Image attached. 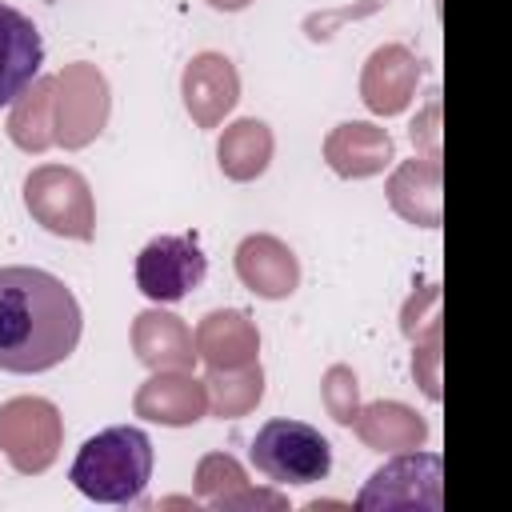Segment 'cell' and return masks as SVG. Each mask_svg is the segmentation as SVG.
I'll list each match as a JSON object with an SVG mask.
<instances>
[{"label":"cell","mask_w":512,"mask_h":512,"mask_svg":"<svg viewBox=\"0 0 512 512\" xmlns=\"http://www.w3.org/2000/svg\"><path fill=\"white\" fill-rule=\"evenodd\" d=\"M80 328V304L60 276L28 264L0 268V372L32 376L64 364Z\"/></svg>","instance_id":"6da1fadb"},{"label":"cell","mask_w":512,"mask_h":512,"mask_svg":"<svg viewBox=\"0 0 512 512\" xmlns=\"http://www.w3.org/2000/svg\"><path fill=\"white\" fill-rule=\"evenodd\" d=\"M192 344H196V360H204L208 368H244L260 360L256 320L240 308H216L200 316Z\"/></svg>","instance_id":"5bb4252c"},{"label":"cell","mask_w":512,"mask_h":512,"mask_svg":"<svg viewBox=\"0 0 512 512\" xmlns=\"http://www.w3.org/2000/svg\"><path fill=\"white\" fill-rule=\"evenodd\" d=\"M180 96L196 128H220L240 100V72L224 52H196L184 64Z\"/></svg>","instance_id":"30bf717a"},{"label":"cell","mask_w":512,"mask_h":512,"mask_svg":"<svg viewBox=\"0 0 512 512\" xmlns=\"http://www.w3.org/2000/svg\"><path fill=\"white\" fill-rule=\"evenodd\" d=\"M272 152H276V136H272V128H268L264 120H256V116L232 120V124L220 132V140H216L220 172H224L228 180H236V184H248V180H256V176H264L268 164H272Z\"/></svg>","instance_id":"ffe728a7"},{"label":"cell","mask_w":512,"mask_h":512,"mask_svg":"<svg viewBox=\"0 0 512 512\" xmlns=\"http://www.w3.org/2000/svg\"><path fill=\"white\" fill-rule=\"evenodd\" d=\"M152 440L136 424H112L88 436L68 468L76 492L96 504H140L152 480Z\"/></svg>","instance_id":"7a4b0ae2"},{"label":"cell","mask_w":512,"mask_h":512,"mask_svg":"<svg viewBox=\"0 0 512 512\" xmlns=\"http://www.w3.org/2000/svg\"><path fill=\"white\" fill-rule=\"evenodd\" d=\"M256 472H264L272 484H316L332 472V444L320 436V428L304 420H268L252 448H248Z\"/></svg>","instance_id":"277c9868"},{"label":"cell","mask_w":512,"mask_h":512,"mask_svg":"<svg viewBox=\"0 0 512 512\" xmlns=\"http://www.w3.org/2000/svg\"><path fill=\"white\" fill-rule=\"evenodd\" d=\"M348 428L372 452H408V448H420L428 440V420L416 408L400 404V400L360 404V412H356V420Z\"/></svg>","instance_id":"d6986e66"},{"label":"cell","mask_w":512,"mask_h":512,"mask_svg":"<svg viewBox=\"0 0 512 512\" xmlns=\"http://www.w3.org/2000/svg\"><path fill=\"white\" fill-rule=\"evenodd\" d=\"M412 376H416V384H420V392H424L428 400H440V332L416 344Z\"/></svg>","instance_id":"d4e9b609"},{"label":"cell","mask_w":512,"mask_h":512,"mask_svg":"<svg viewBox=\"0 0 512 512\" xmlns=\"http://www.w3.org/2000/svg\"><path fill=\"white\" fill-rule=\"evenodd\" d=\"M132 412L140 420H152V424H164V428H188V424L204 420V412H208V388L192 372H176V368L152 372L136 388Z\"/></svg>","instance_id":"7c38bea8"},{"label":"cell","mask_w":512,"mask_h":512,"mask_svg":"<svg viewBox=\"0 0 512 512\" xmlns=\"http://www.w3.org/2000/svg\"><path fill=\"white\" fill-rule=\"evenodd\" d=\"M388 204L416 228H440V160L412 156L388 176Z\"/></svg>","instance_id":"ac0fdd59"},{"label":"cell","mask_w":512,"mask_h":512,"mask_svg":"<svg viewBox=\"0 0 512 512\" xmlns=\"http://www.w3.org/2000/svg\"><path fill=\"white\" fill-rule=\"evenodd\" d=\"M196 500L220 512H248V508H288V500L272 488H252L240 460L228 452H208L196 464Z\"/></svg>","instance_id":"9a60e30c"},{"label":"cell","mask_w":512,"mask_h":512,"mask_svg":"<svg viewBox=\"0 0 512 512\" xmlns=\"http://www.w3.org/2000/svg\"><path fill=\"white\" fill-rule=\"evenodd\" d=\"M408 136H412V148H416L420 156H436V160H440V104H436V100L412 120Z\"/></svg>","instance_id":"484cf974"},{"label":"cell","mask_w":512,"mask_h":512,"mask_svg":"<svg viewBox=\"0 0 512 512\" xmlns=\"http://www.w3.org/2000/svg\"><path fill=\"white\" fill-rule=\"evenodd\" d=\"M64 416L44 396H12L0 404V452L20 476H40L56 464Z\"/></svg>","instance_id":"8992f818"},{"label":"cell","mask_w":512,"mask_h":512,"mask_svg":"<svg viewBox=\"0 0 512 512\" xmlns=\"http://www.w3.org/2000/svg\"><path fill=\"white\" fill-rule=\"evenodd\" d=\"M208 276V256L196 236H152L136 256V288L152 304H176Z\"/></svg>","instance_id":"ba28073f"},{"label":"cell","mask_w":512,"mask_h":512,"mask_svg":"<svg viewBox=\"0 0 512 512\" xmlns=\"http://www.w3.org/2000/svg\"><path fill=\"white\" fill-rule=\"evenodd\" d=\"M44 64V40L36 24L0 0V108L12 104Z\"/></svg>","instance_id":"e0dca14e"},{"label":"cell","mask_w":512,"mask_h":512,"mask_svg":"<svg viewBox=\"0 0 512 512\" xmlns=\"http://www.w3.org/2000/svg\"><path fill=\"white\" fill-rule=\"evenodd\" d=\"M400 332L412 344H420V340L440 332V284H424V288H416L408 296V304L400 312Z\"/></svg>","instance_id":"cb8c5ba5"},{"label":"cell","mask_w":512,"mask_h":512,"mask_svg":"<svg viewBox=\"0 0 512 512\" xmlns=\"http://www.w3.org/2000/svg\"><path fill=\"white\" fill-rule=\"evenodd\" d=\"M424 60L404 44H380L360 68V100L372 116H400L420 88Z\"/></svg>","instance_id":"9c48e42d"},{"label":"cell","mask_w":512,"mask_h":512,"mask_svg":"<svg viewBox=\"0 0 512 512\" xmlns=\"http://www.w3.org/2000/svg\"><path fill=\"white\" fill-rule=\"evenodd\" d=\"M236 276L252 296L284 300L300 288V260L280 236L252 232L236 244Z\"/></svg>","instance_id":"8fae6325"},{"label":"cell","mask_w":512,"mask_h":512,"mask_svg":"<svg viewBox=\"0 0 512 512\" xmlns=\"http://www.w3.org/2000/svg\"><path fill=\"white\" fill-rule=\"evenodd\" d=\"M52 92H56V80L52 76H36L16 100H12V112H8V140L20 148V152H48L56 144V128H52Z\"/></svg>","instance_id":"44dd1931"},{"label":"cell","mask_w":512,"mask_h":512,"mask_svg":"<svg viewBox=\"0 0 512 512\" xmlns=\"http://www.w3.org/2000/svg\"><path fill=\"white\" fill-rule=\"evenodd\" d=\"M320 400H324V412L336 420V424H352L356 412H360V380L348 364H332L320 380Z\"/></svg>","instance_id":"603a6c76"},{"label":"cell","mask_w":512,"mask_h":512,"mask_svg":"<svg viewBox=\"0 0 512 512\" xmlns=\"http://www.w3.org/2000/svg\"><path fill=\"white\" fill-rule=\"evenodd\" d=\"M324 160L344 180H368L396 160V144L388 128L372 120H344L324 136Z\"/></svg>","instance_id":"4fadbf2b"},{"label":"cell","mask_w":512,"mask_h":512,"mask_svg":"<svg viewBox=\"0 0 512 512\" xmlns=\"http://www.w3.org/2000/svg\"><path fill=\"white\" fill-rule=\"evenodd\" d=\"M204 388H208V408L220 420H240L264 400V368L260 360L244 368H208Z\"/></svg>","instance_id":"7402d4cb"},{"label":"cell","mask_w":512,"mask_h":512,"mask_svg":"<svg viewBox=\"0 0 512 512\" xmlns=\"http://www.w3.org/2000/svg\"><path fill=\"white\" fill-rule=\"evenodd\" d=\"M208 8H216V12H244L252 0H204Z\"/></svg>","instance_id":"4316f807"},{"label":"cell","mask_w":512,"mask_h":512,"mask_svg":"<svg viewBox=\"0 0 512 512\" xmlns=\"http://www.w3.org/2000/svg\"><path fill=\"white\" fill-rule=\"evenodd\" d=\"M24 208L28 216L68 240H92L96 236V204L88 180L68 164H40L24 176Z\"/></svg>","instance_id":"3957f363"},{"label":"cell","mask_w":512,"mask_h":512,"mask_svg":"<svg viewBox=\"0 0 512 512\" xmlns=\"http://www.w3.org/2000/svg\"><path fill=\"white\" fill-rule=\"evenodd\" d=\"M356 508L384 512V508H444V464L436 452H396L388 464H380L364 488L356 492Z\"/></svg>","instance_id":"52a82bcc"},{"label":"cell","mask_w":512,"mask_h":512,"mask_svg":"<svg viewBox=\"0 0 512 512\" xmlns=\"http://www.w3.org/2000/svg\"><path fill=\"white\" fill-rule=\"evenodd\" d=\"M56 92H52V128H56V144L68 152L88 148L112 112V92L108 80L96 64L88 60H72L64 64L56 76Z\"/></svg>","instance_id":"5b68a950"},{"label":"cell","mask_w":512,"mask_h":512,"mask_svg":"<svg viewBox=\"0 0 512 512\" xmlns=\"http://www.w3.org/2000/svg\"><path fill=\"white\" fill-rule=\"evenodd\" d=\"M132 352L144 368L152 372H192L196 364V344H192V328L164 308H144L132 320Z\"/></svg>","instance_id":"2e32d148"}]
</instances>
